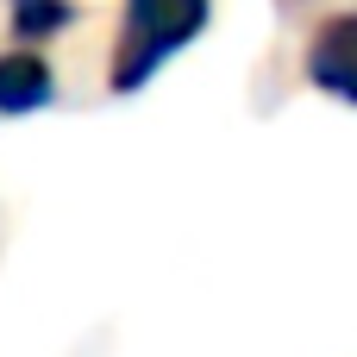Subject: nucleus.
<instances>
[{
    "label": "nucleus",
    "mask_w": 357,
    "mask_h": 357,
    "mask_svg": "<svg viewBox=\"0 0 357 357\" xmlns=\"http://www.w3.org/2000/svg\"><path fill=\"white\" fill-rule=\"evenodd\" d=\"M201 25H207V6H201V0H182V6H163V0H138V6L126 13V31H119L113 88H119V94H132L138 82H151V75H157V63H163L176 44H188Z\"/></svg>",
    "instance_id": "obj_1"
},
{
    "label": "nucleus",
    "mask_w": 357,
    "mask_h": 357,
    "mask_svg": "<svg viewBox=\"0 0 357 357\" xmlns=\"http://www.w3.org/2000/svg\"><path fill=\"white\" fill-rule=\"evenodd\" d=\"M307 75L326 94H339V100L357 107V13H339V19L320 25V38L307 50Z\"/></svg>",
    "instance_id": "obj_2"
},
{
    "label": "nucleus",
    "mask_w": 357,
    "mask_h": 357,
    "mask_svg": "<svg viewBox=\"0 0 357 357\" xmlns=\"http://www.w3.org/2000/svg\"><path fill=\"white\" fill-rule=\"evenodd\" d=\"M50 94H56V82H50L44 56H31V50L0 56V113H31V107H50Z\"/></svg>",
    "instance_id": "obj_3"
},
{
    "label": "nucleus",
    "mask_w": 357,
    "mask_h": 357,
    "mask_svg": "<svg viewBox=\"0 0 357 357\" xmlns=\"http://www.w3.org/2000/svg\"><path fill=\"white\" fill-rule=\"evenodd\" d=\"M13 25H19V31H56V25H69V13H63V6H19Z\"/></svg>",
    "instance_id": "obj_4"
}]
</instances>
